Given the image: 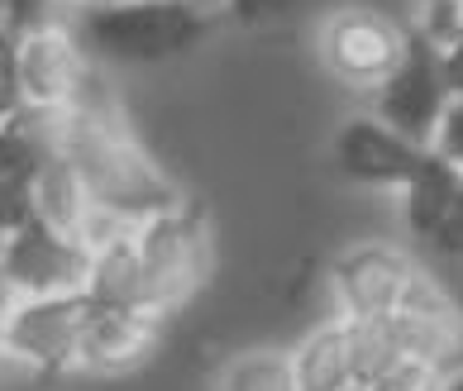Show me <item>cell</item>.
<instances>
[{
  "mask_svg": "<svg viewBox=\"0 0 463 391\" xmlns=\"http://www.w3.org/2000/svg\"><path fill=\"white\" fill-rule=\"evenodd\" d=\"M62 158L77 167L91 206L129 219V225H144V219L186 200L177 191V182L167 177L158 167V158L148 153L144 134L134 129L119 91H110L106 81H100V67L91 72L81 100L67 110Z\"/></svg>",
  "mask_w": 463,
  "mask_h": 391,
  "instance_id": "1",
  "label": "cell"
},
{
  "mask_svg": "<svg viewBox=\"0 0 463 391\" xmlns=\"http://www.w3.org/2000/svg\"><path fill=\"white\" fill-rule=\"evenodd\" d=\"M72 29L96 67H153L192 53L205 33V14L196 0H129L77 10Z\"/></svg>",
  "mask_w": 463,
  "mask_h": 391,
  "instance_id": "2",
  "label": "cell"
},
{
  "mask_svg": "<svg viewBox=\"0 0 463 391\" xmlns=\"http://www.w3.org/2000/svg\"><path fill=\"white\" fill-rule=\"evenodd\" d=\"M134 244H139V263H144V311L167 325L201 296V286L215 272L211 215L192 206V200H182V206L144 219L134 229Z\"/></svg>",
  "mask_w": 463,
  "mask_h": 391,
  "instance_id": "3",
  "label": "cell"
},
{
  "mask_svg": "<svg viewBox=\"0 0 463 391\" xmlns=\"http://www.w3.org/2000/svg\"><path fill=\"white\" fill-rule=\"evenodd\" d=\"M411 43V24H402L392 10L383 5H335L320 20L316 33V58L339 87L354 91H377L383 81L397 72V62L406 58Z\"/></svg>",
  "mask_w": 463,
  "mask_h": 391,
  "instance_id": "4",
  "label": "cell"
},
{
  "mask_svg": "<svg viewBox=\"0 0 463 391\" xmlns=\"http://www.w3.org/2000/svg\"><path fill=\"white\" fill-rule=\"evenodd\" d=\"M87 320V296H14L0 320V363L33 382L77 377V339Z\"/></svg>",
  "mask_w": 463,
  "mask_h": 391,
  "instance_id": "5",
  "label": "cell"
},
{
  "mask_svg": "<svg viewBox=\"0 0 463 391\" xmlns=\"http://www.w3.org/2000/svg\"><path fill=\"white\" fill-rule=\"evenodd\" d=\"M416 258L387 239H364L345 248L330 267V292L339 320H387L411 286Z\"/></svg>",
  "mask_w": 463,
  "mask_h": 391,
  "instance_id": "6",
  "label": "cell"
},
{
  "mask_svg": "<svg viewBox=\"0 0 463 391\" xmlns=\"http://www.w3.org/2000/svg\"><path fill=\"white\" fill-rule=\"evenodd\" d=\"M96 62L87 58L72 24H39L20 33V91L33 110H72Z\"/></svg>",
  "mask_w": 463,
  "mask_h": 391,
  "instance_id": "7",
  "label": "cell"
},
{
  "mask_svg": "<svg viewBox=\"0 0 463 391\" xmlns=\"http://www.w3.org/2000/svg\"><path fill=\"white\" fill-rule=\"evenodd\" d=\"M163 344V320L148 311H106V305H87L77 339V372L81 377H134L153 363Z\"/></svg>",
  "mask_w": 463,
  "mask_h": 391,
  "instance_id": "8",
  "label": "cell"
},
{
  "mask_svg": "<svg viewBox=\"0 0 463 391\" xmlns=\"http://www.w3.org/2000/svg\"><path fill=\"white\" fill-rule=\"evenodd\" d=\"M0 272L14 296H77L87 277V248L29 219L0 244Z\"/></svg>",
  "mask_w": 463,
  "mask_h": 391,
  "instance_id": "9",
  "label": "cell"
},
{
  "mask_svg": "<svg viewBox=\"0 0 463 391\" xmlns=\"http://www.w3.org/2000/svg\"><path fill=\"white\" fill-rule=\"evenodd\" d=\"M444 100H449V91H444V81H439L435 48L411 33L406 58L397 62V72L373 91L368 115H377V120H383L392 134H402L406 144L425 148V139H430V129H435L439 110H444Z\"/></svg>",
  "mask_w": 463,
  "mask_h": 391,
  "instance_id": "10",
  "label": "cell"
},
{
  "mask_svg": "<svg viewBox=\"0 0 463 391\" xmlns=\"http://www.w3.org/2000/svg\"><path fill=\"white\" fill-rule=\"evenodd\" d=\"M416 144H406L402 134H392L377 115H349L335 129V167L354 186H373V191H397L406 182L411 163H416Z\"/></svg>",
  "mask_w": 463,
  "mask_h": 391,
  "instance_id": "11",
  "label": "cell"
},
{
  "mask_svg": "<svg viewBox=\"0 0 463 391\" xmlns=\"http://www.w3.org/2000/svg\"><path fill=\"white\" fill-rule=\"evenodd\" d=\"M287 372L297 391H349L354 382V344H349V320H320L297 344L287 349Z\"/></svg>",
  "mask_w": 463,
  "mask_h": 391,
  "instance_id": "12",
  "label": "cell"
},
{
  "mask_svg": "<svg viewBox=\"0 0 463 391\" xmlns=\"http://www.w3.org/2000/svg\"><path fill=\"white\" fill-rule=\"evenodd\" d=\"M392 320V339H397L402 358H420L439 368L444 377L463 372V311L449 305H435V311H397Z\"/></svg>",
  "mask_w": 463,
  "mask_h": 391,
  "instance_id": "13",
  "label": "cell"
},
{
  "mask_svg": "<svg viewBox=\"0 0 463 391\" xmlns=\"http://www.w3.org/2000/svg\"><path fill=\"white\" fill-rule=\"evenodd\" d=\"M91 210L96 206H91L87 186H81L77 167L67 158H48V163L33 167V177H29V215L39 219L43 229H53V234H62V239L81 244V229H87Z\"/></svg>",
  "mask_w": 463,
  "mask_h": 391,
  "instance_id": "14",
  "label": "cell"
},
{
  "mask_svg": "<svg viewBox=\"0 0 463 391\" xmlns=\"http://www.w3.org/2000/svg\"><path fill=\"white\" fill-rule=\"evenodd\" d=\"M81 296H87V305H106V311H144V263L134 229L100 248H87Z\"/></svg>",
  "mask_w": 463,
  "mask_h": 391,
  "instance_id": "15",
  "label": "cell"
},
{
  "mask_svg": "<svg viewBox=\"0 0 463 391\" xmlns=\"http://www.w3.org/2000/svg\"><path fill=\"white\" fill-rule=\"evenodd\" d=\"M463 186V172H454L449 163H439L435 153H416V163H411L406 182L397 186L402 191V215H406V229L416 234L420 244L435 239V229L444 225V215H449L454 196Z\"/></svg>",
  "mask_w": 463,
  "mask_h": 391,
  "instance_id": "16",
  "label": "cell"
},
{
  "mask_svg": "<svg viewBox=\"0 0 463 391\" xmlns=\"http://www.w3.org/2000/svg\"><path fill=\"white\" fill-rule=\"evenodd\" d=\"M215 391H297L287 372V349H244L220 368Z\"/></svg>",
  "mask_w": 463,
  "mask_h": 391,
  "instance_id": "17",
  "label": "cell"
},
{
  "mask_svg": "<svg viewBox=\"0 0 463 391\" xmlns=\"http://www.w3.org/2000/svg\"><path fill=\"white\" fill-rule=\"evenodd\" d=\"M349 344H354V382L364 391L402 358L397 339H392V320H349Z\"/></svg>",
  "mask_w": 463,
  "mask_h": 391,
  "instance_id": "18",
  "label": "cell"
},
{
  "mask_svg": "<svg viewBox=\"0 0 463 391\" xmlns=\"http://www.w3.org/2000/svg\"><path fill=\"white\" fill-rule=\"evenodd\" d=\"M420 43L430 48H449L463 39V0H420L416 24H411Z\"/></svg>",
  "mask_w": 463,
  "mask_h": 391,
  "instance_id": "19",
  "label": "cell"
},
{
  "mask_svg": "<svg viewBox=\"0 0 463 391\" xmlns=\"http://www.w3.org/2000/svg\"><path fill=\"white\" fill-rule=\"evenodd\" d=\"M425 153H435L439 163H449L454 172H463V96H449L439 110V120L425 139Z\"/></svg>",
  "mask_w": 463,
  "mask_h": 391,
  "instance_id": "20",
  "label": "cell"
},
{
  "mask_svg": "<svg viewBox=\"0 0 463 391\" xmlns=\"http://www.w3.org/2000/svg\"><path fill=\"white\" fill-rule=\"evenodd\" d=\"M24 110V91H20V33L0 29V125L10 115Z\"/></svg>",
  "mask_w": 463,
  "mask_h": 391,
  "instance_id": "21",
  "label": "cell"
},
{
  "mask_svg": "<svg viewBox=\"0 0 463 391\" xmlns=\"http://www.w3.org/2000/svg\"><path fill=\"white\" fill-rule=\"evenodd\" d=\"M444 382L449 377H444L439 368L420 363V358H397L368 391H444Z\"/></svg>",
  "mask_w": 463,
  "mask_h": 391,
  "instance_id": "22",
  "label": "cell"
},
{
  "mask_svg": "<svg viewBox=\"0 0 463 391\" xmlns=\"http://www.w3.org/2000/svg\"><path fill=\"white\" fill-rule=\"evenodd\" d=\"M444 258H454V263H463V186H458V196H454V206H449V215H444V225L435 229V239H430Z\"/></svg>",
  "mask_w": 463,
  "mask_h": 391,
  "instance_id": "23",
  "label": "cell"
},
{
  "mask_svg": "<svg viewBox=\"0 0 463 391\" xmlns=\"http://www.w3.org/2000/svg\"><path fill=\"white\" fill-rule=\"evenodd\" d=\"M435 62H439V81L449 96H463V39L449 48H435Z\"/></svg>",
  "mask_w": 463,
  "mask_h": 391,
  "instance_id": "24",
  "label": "cell"
},
{
  "mask_svg": "<svg viewBox=\"0 0 463 391\" xmlns=\"http://www.w3.org/2000/svg\"><path fill=\"white\" fill-rule=\"evenodd\" d=\"M91 5H129V0H81V10H91Z\"/></svg>",
  "mask_w": 463,
  "mask_h": 391,
  "instance_id": "25",
  "label": "cell"
},
{
  "mask_svg": "<svg viewBox=\"0 0 463 391\" xmlns=\"http://www.w3.org/2000/svg\"><path fill=\"white\" fill-rule=\"evenodd\" d=\"M0 29H10V0H0Z\"/></svg>",
  "mask_w": 463,
  "mask_h": 391,
  "instance_id": "26",
  "label": "cell"
},
{
  "mask_svg": "<svg viewBox=\"0 0 463 391\" xmlns=\"http://www.w3.org/2000/svg\"><path fill=\"white\" fill-rule=\"evenodd\" d=\"M444 391H463V372H454V377L444 382Z\"/></svg>",
  "mask_w": 463,
  "mask_h": 391,
  "instance_id": "27",
  "label": "cell"
},
{
  "mask_svg": "<svg viewBox=\"0 0 463 391\" xmlns=\"http://www.w3.org/2000/svg\"><path fill=\"white\" fill-rule=\"evenodd\" d=\"M349 391H364V386H349Z\"/></svg>",
  "mask_w": 463,
  "mask_h": 391,
  "instance_id": "28",
  "label": "cell"
}]
</instances>
